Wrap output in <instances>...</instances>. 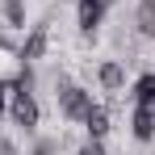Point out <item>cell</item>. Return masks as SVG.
Returning <instances> with one entry per match:
<instances>
[{"mask_svg": "<svg viewBox=\"0 0 155 155\" xmlns=\"http://www.w3.org/2000/svg\"><path fill=\"white\" fill-rule=\"evenodd\" d=\"M8 117L21 134H34L38 122H42V109H38V97H34V84H8Z\"/></svg>", "mask_w": 155, "mask_h": 155, "instance_id": "cell-1", "label": "cell"}, {"mask_svg": "<svg viewBox=\"0 0 155 155\" xmlns=\"http://www.w3.org/2000/svg\"><path fill=\"white\" fill-rule=\"evenodd\" d=\"M54 105H59V113H63V117H67V122H84V113H88V109H92V92H88V88H80V84H71V80H54Z\"/></svg>", "mask_w": 155, "mask_h": 155, "instance_id": "cell-2", "label": "cell"}, {"mask_svg": "<svg viewBox=\"0 0 155 155\" xmlns=\"http://www.w3.org/2000/svg\"><path fill=\"white\" fill-rule=\"evenodd\" d=\"M46 51H51V25H34L25 34V42H21V59L38 63V59H46Z\"/></svg>", "mask_w": 155, "mask_h": 155, "instance_id": "cell-3", "label": "cell"}, {"mask_svg": "<svg viewBox=\"0 0 155 155\" xmlns=\"http://www.w3.org/2000/svg\"><path fill=\"white\" fill-rule=\"evenodd\" d=\"M97 84H101L105 92H122V88H126V63H122V59H101Z\"/></svg>", "mask_w": 155, "mask_h": 155, "instance_id": "cell-4", "label": "cell"}, {"mask_svg": "<svg viewBox=\"0 0 155 155\" xmlns=\"http://www.w3.org/2000/svg\"><path fill=\"white\" fill-rule=\"evenodd\" d=\"M130 134H134L138 143H151L155 138V113L147 105H134V113H130Z\"/></svg>", "mask_w": 155, "mask_h": 155, "instance_id": "cell-5", "label": "cell"}, {"mask_svg": "<svg viewBox=\"0 0 155 155\" xmlns=\"http://www.w3.org/2000/svg\"><path fill=\"white\" fill-rule=\"evenodd\" d=\"M80 126H84L88 138H105V134H109V109H105V105H92V109L84 113V122H80Z\"/></svg>", "mask_w": 155, "mask_h": 155, "instance_id": "cell-6", "label": "cell"}, {"mask_svg": "<svg viewBox=\"0 0 155 155\" xmlns=\"http://www.w3.org/2000/svg\"><path fill=\"white\" fill-rule=\"evenodd\" d=\"M134 25H138V34H143L147 42H155V0H138V8H134Z\"/></svg>", "mask_w": 155, "mask_h": 155, "instance_id": "cell-7", "label": "cell"}, {"mask_svg": "<svg viewBox=\"0 0 155 155\" xmlns=\"http://www.w3.org/2000/svg\"><path fill=\"white\" fill-rule=\"evenodd\" d=\"M0 21L4 29H25V0H0Z\"/></svg>", "mask_w": 155, "mask_h": 155, "instance_id": "cell-8", "label": "cell"}, {"mask_svg": "<svg viewBox=\"0 0 155 155\" xmlns=\"http://www.w3.org/2000/svg\"><path fill=\"white\" fill-rule=\"evenodd\" d=\"M130 92H134V105H155V71H143Z\"/></svg>", "mask_w": 155, "mask_h": 155, "instance_id": "cell-9", "label": "cell"}, {"mask_svg": "<svg viewBox=\"0 0 155 155\" xmlns=\"http://www.w3.org/2000/svg\"><path fill=\"white\" fill-rule=\"evenodd\" d=\"M76 155H109V151H105V138H84Z\"/></svg>", "mask_w": 155, "mask_h": 155, "instance_id": "cell-10", "label": "cell"}, {"mask_svg": "<svg viewBox=\"0 0 155 155\" xmlns=\"http://www.w3.org/2000/svg\"><path fill=\"white\" fill-rule=\"evenodd\" d=\"M4 113H8V84L0 80V122H4Z\"/></svg>", "mask_w": 155, "mask_h": 155, "instance_id": "cell-11", "label": "cell"}, {"mask_svg": "<svg viewBox=\"0 0 155 155\" xmlns=\"http://www.w3.org/2000/svg\"><path fill=\"white\" fill-rule=\"evenodd\" d=\"M147 109H151V113H155V105H147Z\"/></svg>", "mask_w": 155, "mask_h": 155, "instance_id": "cell-12", "label": "cell"}]
</instances>
